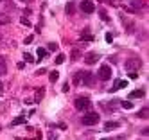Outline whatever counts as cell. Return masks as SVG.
<instances>
[{
	"mask_svg": "<svg viewBox=\"0 0 149 140\" xmlns=\"http://www.w3.org/2000/svg\"><path fill=\"white\" fill-rule=\"evenodd\" d=\"M92 83H93V77H92L90 72L81 70V72H77L76 75H74V84H76V86H88Z\"/></svg>",
	"mask_w": 149,
	"mask_h": 140,
	"instance_id": "1",
	"label": "cell"
},
{
	"mask_svg": "<svg viewBox=\"0 0 149 140\" xmlns=\"http://www.w3.org/2000/svg\"><path fill=\"white\" fill-rule=\"evenodd\" d=\"M99 120H101V118H99V113H95V111H90V113H86V115L83 117V124H84V126H95Z\"/></svg>",
	"mask_w": 149,
	"mask_h": 140,
	"instance_id": "2",
	"label": "cell"
},
{
	"mask_svg": "<svg viewBox=\"0 0 149 140\" xmlns=\"http://www.w3.org/2000/svg\"><path fill=\"white\" fill-rule=\"evenodd\" d=\"M90 99L88 97H79V99H76L74 101V106H76V110H79V111H83V110H88L90 108Z\"/></svg>",
	"mask_w": 149,
	"mask_h": 140,
	"instance_id": "3",
	"label": "cell"
},
{
	"mask_svg": "<svg viewBox=\"0 0 149 140\" xmlns=\"http://www.w3.org/2000/svg\"><path fill=\"white\" fill-rule=\"evenodd\" d=\"M99 77L102 81H108L111 77V68L108 67V65H101V68H99Z\"/></svg>",
	"mask_w": 149,
	"mask_h": 140,
	"instance_id": "4",
	"label": "cell"
},
{
	"mask_svg": "<svg viewBox=\"0 0 149 140\" xmlns=\"http://www.w3.org/2000/svg\"><path fill=\"white\" fill-rule=\"evenodd\" d=\"M81 11L86 13V15H90V13L95 11V4L92 2V0H83V2H81Z\"/></svg>",
	"mask_w": 149,
	"mask_h": 140,
	"instance_id": "5",
	"label": "cell"
},
{
	"mask_svg": "<svg viewBox=\"0 0 149 140\" xmlns=\"http://www.w3.org/2000/svg\"><path fill=\"white\" fill-rule=\"evenodd\" d=\"M138 67H140V59H136V58L126 61V68H127V72H136Z\"/></svg>",
	"mask_w": 149,
	"mask_h": 140,
	"instance_id": "6",
	"label": "cell"
},
{
	"mask_svg": "<svg viewBox=\"0 0 149 140\" xmlns=\"http://www.w3.org/2000/svg\"><path fill=\"white\" fill-rule=\"evenodd\" d=\"M97 59H99V56H97L95 52H90V54H86V56H84V63H86V65L97 63Z\"/></svg>",
	"mask_w": 149,
	"mask_h": 140,
	"instance_id": "7",
	"label": "cell"
},
{
	"mask_svg": "<svg viewBox=\"0 0 149 140\" xmlns=\"http://www.w3.org/2000/svg\"><path fill=\"white\" fill-rule=\"evenodd\" d=\"M43 95H45V88H36L34 92V102H41V99H43Z\"/></svg>",
	"mask_w": 149,
	"mask_h": 140,
	"instance_id": "8",
	"label": "cell"
},
{
	"mask_svg": "<svg viewBox=\"0 0 149 140\" xmlns=\"http://www.w3.org/2000/svg\"><path fill=\"white\" fill-rule=\"evenodd\" d=\"M7 24H11V18L6 13H0V25H7Z\"/></svg>",
	"mask_w": 149,
	"mask_h": 140,
	"instance_id": "9",
	"label": "cell"
},
{
	"mask_svg": "<svg viewBox=\"0 0 149 140\" xmlns=\"http://www.w3.org/2000/svg\"><path fill=\"white\" fill-rule=\"evenodd\" d=\"M65 11H67V15H68V16H72V15H74V11H76V7H74V2H68L67 7H65Z\"/></svg>",
	"mask_w": 149,
	"mask_h": 140,
	"instance_id": "10",
	"label": "cell"
},
{
	"mask_svg": "<svg viewBox=\"0 0 149 140\" xmlns=\"http://www.w3.org/2000/svg\"><path fill=\"white\" fill-rule=\"evenodd\" d=\"M144 93H146L144 90H135V92H131V93H130V99H136V97H142Z\"/></svg>",
	"mask_w": 149,
	"mask_h": 140,
	"instance_id": "11",
	"label": "cell"
},
{
	"mask_svg": "<svg viewBox=\"0 0 149 140\" xmlns=\"http://www.w3.org/2000/svg\"><path fill=\"white\" fill-rule=\"evenodd\" d=\"M81 40H88V41H92V40H93V36H92L90 32H88V29H84V31H83V34H81Z\"/></svg>",
	"mask_w": 149,
	"mask_h": 140,
	"instance_id": "12",
	"label": "cell"
},
{
	"mask_svg": "<svg viewBox=\"0 0 149 140\" xmlns=\"http://www.w3.org/2000/svg\"><path fill=\"white\" fill-rule=\"evenodd\" d=\"M70 56H72L74 61H76L77 58H81V50H79V49H72V54H70Z\"/></svg>",
	"mask_w": 149,
	"mask_h": 140,
	"instance_id": "13",
	"label": "cell"
},
{
	"mask_svg": "<svg viewBox=\"0 0 149 140\" xmlns=\"http://www.w3.org/2000/svg\"><path fill=\"white\" fill-rule=\"evenodd\" d=\"M54 63H56V65L65 63V54H58V56H56V59H54Z\"/></svg>",
	"mask_w": 149,
	"mask_h": 140,
	"instance_id": "14",
	"label": "cell"
},
{
	"mask_svg": "<svg viewBox=\"0 0 149 140\" xmlns=\"http://www.w3.org/2000/svg\"><path fill=\"white\" fill-rule=\"evenodd\" d=\"M6 61H4V58H0V75H4L6 74Z\"/></svg>",
	"mask_w": 149,
	"mask_h": 140,
	"instance_id": "15",
	"label": "cell"
},
{
	"mask_svg": "<svg viewBox=\"0 0 149 140\" xmlns=\"http://www.w3.org/2000/svg\"><path fill=\"white\" fill-rule=\"evenodd\" d=\"M131 6H133L135 9H140V7L144 6V0H133V2H131Z\"/></svg>",
	"mask_w": 149,
	"mask_h": 140,
	"instance_id": "16",
	"label": "cell"
},
{
	"mask_svg": "<svg viewBox=\"0 0 149 140\" xmlns=\"http://www.w3.org/2000/svg\"><path fill=\"white\" fill-rule=\"evenodd\" d=\"M24 122H25V117H18L11 122V126H18V124H24Z\"/></svg>",
	"mask_w": 149,
	"mask_h": 140,
	"instance_id": "17",
	"label": "cell"
},
{
	"mask_svg": "<svg viewBox=\"0 0 149 140\" xmlns=\"http://www.w3.org/2000/svg\"><path fill=\"white\" fill-rule=\"evenodd\" d=\"M99 15H101V18H102L104 22H110V16H108V13H106L104 9H101V11H99Z\"/></svg>",
	"mask_w": 149,
	"mask_h": 140,
	"instance_id": "18",
	"label": "cell"
},
{
	"mask_svg": "<svg viewBox=\"0 0 149 140\" xmlns=\"http://www.w3.org/2000/svg\"><path fill=\"white\" fill-rule=\"evenodd\" d=\"M24 58H25V61H27V63H34V61H38V59H34L33 56H31L29 52H25V54H24Z\"/></svg>",
	"mask_w": 149,
	"mask_h": 140,
	"instance_id": "19",
	"label": "cell"
},
{
	"mask_svg": "<svg viewBox=\"0 0 149 140\" xmlns=\"http://www.w3.org/2000/svg\"><path fill=\"white\" fill-rule=\"evenodd\" d=\"M117 126H119L117 122H106V124H104V127H106V129H113V127H117Z\"/></svg>",
	"mask_w": 149,
	"mask_h": 140,
	"instance_id": "20",
	"label": "cell"
},
{
	"mask_svg": "<svg viewBox=\"0 0 149 140\" xmlns=\"http://www.w3.org/2000/svg\"><path fill=\"white\" fill-rule=\"evenodd\" d=\"M47 56V50L45 49H38V58L41 59V58H45Z\"/></svg>",
	"mask_w": 149,
	"mask_h": 140,
	"instance_id": "21",
	"label": "cell"
},
{
	"mask_svg": "<svg viewBox=\"0 0 149 140\" xmlns=\"http://www.w3.org/2000/svg\"><path fill=\"white\" fill-rule=\"evenodd\" d=\"M120 102H122V108H126V110L133 108V102H127V101H120Z\"/></svg>",
	"mask_w": 149,
	"mask_h": 140,
	"instance_id": "22",
	"label": "cell"
},
{
	"mask_svg": "<svg viewBox=\"0 0 149 140\" xmlns=\"http://www.w3.org/2000/svg\"><path fill=\"white\" fill-rule=\"evenodd\" d=\"M138 117H140V118H146V117H147V108H144V110L138 111Z\"/></svg>",
	"mask_w": 149,
	"mask_h": 140,
	"instance_id": "23",
	"label": "cell"
},
{
	"mask_svg": "<svg viewBox=\"0 0 149 140\" xmlns=\"http://www.w3.org/2000/svg\"><path fill=\"white\" fill-rule=\"evenodd\" d=\"M56 79H58V72H50V81L54 83Z\"/></svg>",
	"mask_w": 149,
	"mask_h": 140,
	"instance_id": "24",
	"label": "cell"
},
{
	"mask_svg": "<svg viewBox=\"0 0 149 140\" xmlns=\"http://www.w3.org/2000/svg\"><path fill=\"white\" fill-rule=\"evenodd\" d=\"M127 75H130L131 79H136V77H138V74H136V72H130V74H127Z\"/></svg>",
	"mask_w": 149,
	"mask_h": 140,
	"instance_id": "25",
	"label": "cell"
},
{
	"mask_svg": "<svg viewBox=\"0 0 149 140\" xmlns=\"http://www.w3.org/2000/svg\"><path fill=\"white\" fill-rule=\"evenodd\" d=\"M49 49H50V50H56L58 45H56V43H49Z\"/></svg>",
	"mask_w": 149,
	"mask_h": 140,
	"instance_id": "26",
	"label": "cell"
},
{
	"mask_svg": "<svg viewBox=\"0 0 149 140\" xmlns=\"http://www.w3.org/2000/svg\"><path fill=\"white\" fill-rule=\"evenodd\" d=\"M41 74H45V68H40V70L36 72V75H41Z\"/></svg>",
	"mask_w": 149,
	"mask_h": 140,
	"instance_id": "27",
	"label": "cell"
},
{
	"mask_svg": "<svg viewBox=\"0 0 149 140\" xmlns=\"http://www.w3.org/2000/svg\"><path fill=\"white\" fill-rule=\"evenodd\" d=\"M4 93V84H2V81H0V95Z\"/></svg>",
	"mask_w": 149,
	"mask_h": 140,
	"instance_id": "28",
	"label": "cell"
},
{
	"mask_svg": "<svg viewBox=\"0 0 149 140\" xmlns=\"http://www.w3.org/2000/svg\"><path fill=\"white\" fill-rule=\"evenodd\" d=\"M119 2H120V0H110V4H113V6H117Z\"/></svg>",
	"mask_w": 149,
	"mask_h": 140,
	"instance_id": "29",
	"label": "cell"
},
{
	"mask_svg": "<svg viewBox=\"0 0 149 140\" xmlns=\"http://www.w3.org/2000/svg\"><path fill=\"white\" fill-rule=\"evenodd\" d=\"M2 41H4V38H2V34H0V45H2Z\"/></svg>",
	"mask_w": 149,
	"mask_h": 140,
	"instance_id": "30",
	"label": "cell"
},
{
	"mask_svg": "<svg viewBox=\"0 0 149 140\" xmlns=\"http://www.w3.org/2000/svg\"><path fill=\"white\" fill-rule=\"evenodd\" d=\"M20 2H27V0H20Z\"/></svg>",
	"mask_w": 149,
	"mask_h": 140,
	"instance_id": "31",
	"label": "cell"
},
{
	"mask_svg": "<svg viewBox=\"0 0 149 140\" xmlns=\"http://www.w3.org/2000/svg\"><path fill=\"white\" fill-rule=\"evenodd\" d=\"M0 2H6V0H0Z\"/></svg>",
	"mask_w": 149,
	"mask_h": 140,
	"instance_id": "32",
	"label": "cell"
},
{
	"mask_svg": "<svg viewBox=\"0 0 149 140\" xmlns=\"http://www.w3.org/2000/svg\"><path fill=\"white\" fill-rule=\"evenodd\" d=\"M0 129H2V124H0Z\"/></svg>",
	"mask_w": 149,
	"mask_h": 140,
	"instance_id": "33",
	"label": "cell"
}]
</instances>
